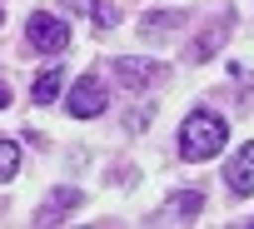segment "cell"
Wrapping results in <instances>:
<instances>
[{
  "label": "cell",
  "mask_w": 254,
  "mask_h": 229,
  "mask_svg": "<svg viewBox=\"0 0 254 229\" xmlns=\"http://www.w3.org/2000/svg\"><path fill=\"white\" fill-rule=\"evenodd\" d=\"M0 25H5V15H0Z\"/></svg>",
  "instance_id": "cell-14"
},
{
  "label": "cell",
  "mask_w": 254,
  "mask_h": 229,
  "mask_svg": "<svg viewBox=\"0 0 254 229\" xmlns=\"http://www.w3.org/2000/svg\"><path fill=\"white\" fill-rule=\"evenodd\" d=\"M80 199H85V194H80L75 184H60V189H50V199L40 204V214H35V224H55V214H60V209H75Z\"/></svg>",
  "instance_id": "cell-6"
},
{
  "label": "cell",
  "mask_w": 254,
  "mask_h": 229,
  "mask_svg": "<svg viewBox=\"0 0 254 229\" xmlns=\"http://www.w3.org/2000/svg\"><path fill=\"white\" fill-rule=\"evenodd\" d=\"M224 179H229V189H234V194H254V140H244V145L234 150V160H229Z\"/></svg>",
  "instance_id": "cell-4"
},
{
  "label": "cell",
  "mask_w": 254,
  "mask_h": 229,
  "mask_svg": "<svg viewBox=\"0 0 254 229\" xmlns=\"http://www.w3.org/2000/svg\"><path fill=\"white\" fill-rule=\"evenodd\" d=\"M60 85H65V70H60V65H50V70H45V75L30 85V100H35V105H55Z\"/></svg>",
  "instance_id": "cell-10"
},
{
  "label": "cell",
  "mask_w": 254,
  "mask_h": 229,
  "mask_svg": "<svg viewBox=\"0 0 254 229\" xmlns=\"http://www.w3.org/2000/svg\"><path fill=\"white\" fill-rule=\"evenodd\" d=\"M199 209H204V194H199V189H180V194H170V204L160 209V219L175 224L180 214H199Z\"/></svg>",
  "instance_id": "cell-9"
},
{
  "label": "cell",
  "mask_w": 254,
  "mask_h": 229,
  "mask_svg": "<svg viewBox=\"0 0 254 229\" xmlns=\"http://www.w3.org/2000/svg\"><path fill=\"white\" fill-rule=\"evenodd\" d=\"M25 40H30L40 55H60V50L70 45V25L55 20V15H45V10H35V15L25 20Z\"/></svg>",
  "instance_id": "cell-2"
},
{
  "label": "cell",
  "mask_w": 254,
  "mask_h": 229,
  "mask_svg": "<svg viewBox=\"0 0 254 229\" xmlns=\"http://www.w3.org/2000/svg\"><path fill=\"white\" fill-rule=\"evenodd\" d=\"M224 40H229V20H209V25H204V35L190 45V60H209Z\"/></svg>",
  "instance_id": "cell-8"
},
{
  "label": "cell",
  "mask_w": 254,
  "mask_h": 229,
  "mask_svg": "<svg viewBox=\"0 0 254 229\" xmlns=\"http://www.w3.org/2000/svg\"><path fill=\"white\" fill-rule=\"evenodd\" d=\"M224 135H229V130H224V120H219L214 110H194L190 120L180 125V155L194 160V165H199V160H214V155L224 150Z\"/></svg>",
  "instance_id": "cell-1"
},
{
  "label": "cell",
  "mask_w": 254,
  "mask_h": 229,
  "mask_svg": "<svg viewBox=\"0 0 254 229\" xmlns=\"http://www.w3.org/2000/svg\"><path fill=\"white\" fill-rule=\"evenodd\" d=\"M60 5H65V10H75V15H100V10H105L100 0H60Z\"/></svg>",
  "instance_id": "cell-12"
},
{
  "label": "cell",
  "mask_w": 254,
  "mask_h": 229,
  "mask_svg": "<svg viewBox=\"0 0 254 229\" xmlns=\"http://www.w3.org/2000/svg\"><path fill=\"white\" fill-rule=\"evenodd\" d=\"M65 110L75 114V120H95V114H105V80L100 75H80L65 95Z\"/></svg>",
  "instance_id": "cell-3"
},
{
  "label": "cell",
  "mask_w": 254,
  "mask_h": 229,
  "mask_svg": "<svg viewBox=\"0 0 254 229\" xmlns=\"http://www.w3.org/2000/svg\"><path fill=\"white\" fill-rule=\"evenodd\" d=\"M115 75L125 80V85H130V90H145V85H155V80H165V70L160 65H140V60H115Z\"/></svg>",
  "instance_id": "cell-5"
},
{
  "label": "cell",
  "mask_w": 254,
  "mask_h": 229,
  "mask_svg": "<svg viewBox=\"0 0 254 229\" xmlns=\"http://www.w3.org/2000/svg\"><path fill=\"white\" fill-rule=\"evenodd\" d=\"M175 30H185V15H180V10H155V15H145V25H140L145 40H165V35H175Z\"/></svg>",
  "instance_id": "cell-7"
},
{
  "label": "cell",
  "mask_w": 254,
  "mask_h": 229,
  "mask_svg": "<svg viewBox=\"0 0 254 229\" xmlns=\"http://www.w3.org/2000/svg\"><path fill=\"white\" fill-rule=\"evenodd\" d=\"M15 170H20V145L15 140H0V184L15 179Z\"/></svg>",
  "instance_id": "cell-11"
},
{
  "label": "cell",
  "mask_w": 254,
  "mask_h": 229,
  "mask_svg": "<svg viewBox=\"0 0 254 229\" xmlns=\"http://www.w3.org/2000/svg\"><path fill=\"white\" fill-rule=\"evenodd\" d=\"M5 105H10V90H5V85H0V110H5Z\"/></svg>",
  "instance_id": "cell-13"
}]
</instances>
